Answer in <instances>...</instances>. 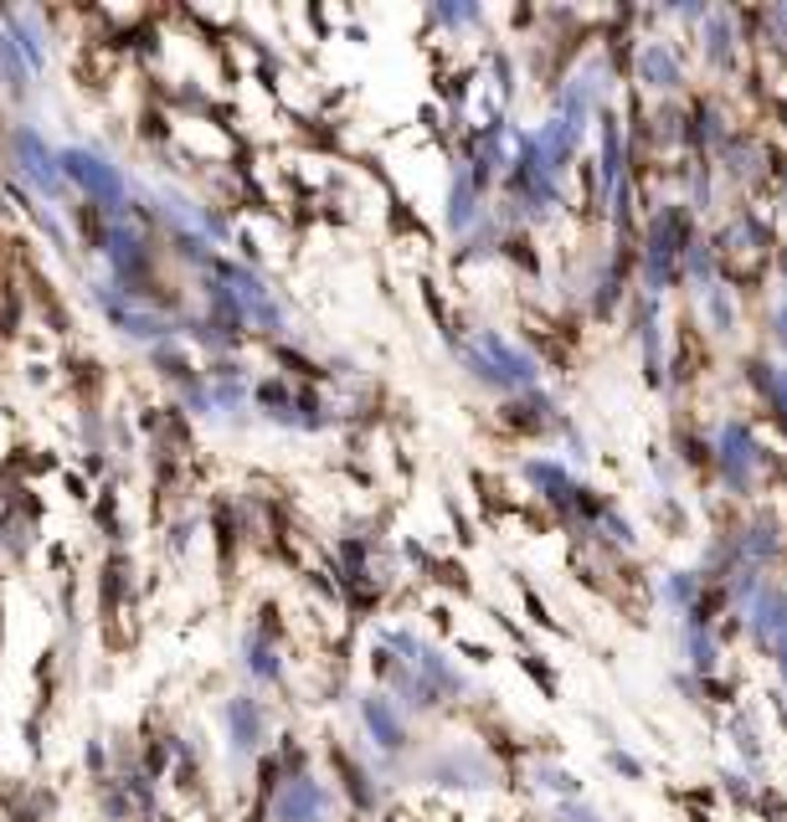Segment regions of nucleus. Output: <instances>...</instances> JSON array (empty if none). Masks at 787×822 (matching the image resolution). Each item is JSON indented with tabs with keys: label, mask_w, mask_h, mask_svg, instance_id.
<instances>
[{
	"label": "nucleus",
	"mask_w": 787,
	"mask_h": 822,
	"mask_svg": "<svg viewBox=\"0 0 787 822\" xmlns=\"http://www.w3.org/2000/svg\"><path fill=\"white\" fill-rule=\"evenodd\" d=\"M535 776H541V786H546V792H561L566 802H572V796H582V782H576L572 771H561V766H541Z\"/></svg>",
	"instance_id": "nucleus-3"
},
{
	"label": "nucleus",
	"mask_w": 787,
	"mask_h": 822,
	"mask_svg": "<svg viewBox=\"0 0 787 822\" xmlns=\"http://www.w3.org/2000/svg\"><path fill=\"white\" fill-rule=\"evenodd\" d=\"M643 67L659 78V88H674V82H680V67H674V57H669L664 47H649V52H643Z\"/></svg>",
	"instance_id": "nucleus-2"
},
{
	"label": "nucleus",
	"mask_w": 787,
	"mask_h": 822,
	"mask_svg": "<svg viewBox=\"0 0 787 822\" xmlns=\"http://www.w3.org/2000/svg\"><path fill=\"white\" fill-rule=\"evenodd\" d=\"M556 822H602V818L592 808H582V802L572 796V802H561V808H556Z\"/></svg>",
	"instance_id": "nucleus-4"
},
{
	"label": "nucleus",
	"mask_w": 787,
	"mask_h": 822,
	"mask_svg": "<svg viewBox=\"0 0 787 822\" xmlns=\"http://www.w3.org/2000/svg\"><path fill=\"white\" fill-rule=\"evenodd\" d=\"M608 766H613V771H623V776H633V782H639V776H643V766H639V761H633V756H628V751H608Z\"/></svg>",
	"instance_id": "nucleus-5"
},
{
	"label": "nucleus",
	"mask_w": 787,
	"mask_h": 822,
	"mask_svg": "<svg viewBox=\"0 0 787 822\" xmlns=\"http://www.w3.org/2000/svg\"><path fill=\"white\" fill-rule=\"evenodd\" d=\"M366 730H371L376 745H387V751H401V745H407V730H401L397 710H391L381 694H371V699H366Z\"/></svg>",
	"instance_id": "nucleus-1"
}]
</instances>
